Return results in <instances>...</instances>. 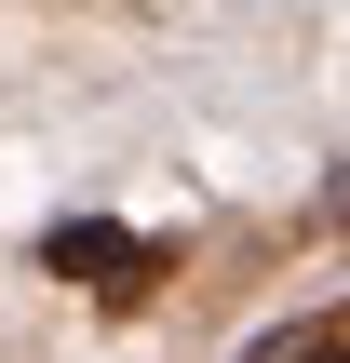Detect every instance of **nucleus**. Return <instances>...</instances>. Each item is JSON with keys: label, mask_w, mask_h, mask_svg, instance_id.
Wrapping results in <instances>:
<instances>
[{"label": "nucleus", "mask_w": 350, "mask_h": 363, "mask_svg": "<svg viewBox=\"0 0 350 363\" xmlns=\"http://www.w3.org/2000/svg\"><path fill=\"white\" fill-rule=\"evenodd\" d=\"M40 269H54V283H94L108 310H135V296L175 269V242H135V229H108V216H67V229L40 242Z\"/></svg>", "instance_id": "1"}, {"label": "nucleus", "mask_w": 350, "mask_h": 363, "mask_svg": "<svg viewBox=\"0 0 350 363\" xmlns=\"http://www.w3.org/2000/svg\"><path fill=\"white\" fill-rule=\"evenodd\" d=\"M337 229H350V175H337Z\"/></svg>", "instance_id": "2"}]
</instances>
